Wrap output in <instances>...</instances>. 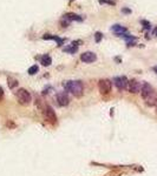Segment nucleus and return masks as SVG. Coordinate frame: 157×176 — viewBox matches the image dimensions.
<instances>
[{
  "label": "nucleus",
  "mask_w": 157,
  "mask_h": 176,
  "mask_svg": "<svg viewBox=\"0 0 157 176\" xmlns=\"http://www.w3.org/2000/svg\"><path fill=\"white\" fill-rule=\"evenodd\" d=\"M141 95L142 99L144 100L145 105L148 107H154L157 103V92L156 89L148 82H144L142 85V89H141Z\"/></svg>",
  "instance_id": "1"
},
{
  "label": "nucleus",
  "mask_w": 157,
  "mask_h": 176,
  "mask_svg": "<svg viewBox=\"0 0 157 176\" xmlns=\"http://www.w3.org/2000/svg\"><path fill=\"white\" fill-rule=\"evenodd\" d=\"M64 88L66 92H70L74 97H82L84 94V85L79 80L64 82Z\"/></svg>",
  "instance_id": "2"
},
{
  "label": "nucleus",
  "mask_w": 157,
  "mask_h": 176,
  "mask_svg": "<svg viewBox=\"0 0 157 176\" xmlns=\"http://www.w3.org/2000/svg\"><path fill=\"white\" fill-rule=\"evenodd\" d=\"M15 96H17V100L18 102L21 105V106H27L31 103L32 101V95L27 89L25 88H19L17 92H15Z\"/></svg>",
  "instance_id": "3"
},
{
  "label": "nucleus",
  "mask_w": 157,
  "mask_h": 176,
  "mask_svg": "<svg viewBox=\"0 0 157 176\" xmlns=\"http://www.w3.org/2000/svg\"><path fill=\"white\" fill-rule=\"evenodd\" d=\"M98 89L102 95H108L112 89V81L109 79H100L98 81Z\"/></svg>",
  "instance_id": "4"
},
{
  "label": "nucleus",
  "mask_w": 157,
  "mask_h": 176,
  "mask_svg": "<svg viewBox=\"0 0 157 176\" xmlns=\"http://www.w3.org/2000/svg\"><path fill=\"white\" fill-rule=\"evenodd\" d=\"M44 116L46 119V121L50 122L51 124H56L57 123V114L55 112V109L52 108L51 106L46 105L44 108Z\"/></svg>",
  "instance_id": "5"
},
{
  "label": "nucleus",
  "mask_w": 157,
  "mask_h": 176,
  "mask_svg": "<svg viewBox=\"0 0 157 176\" xmlns=\"http://www.w3.org/2000/svg\"><path fill=\"white\" fill-rule=\"evenodd\" d=\"M127 89L131 94H138V93H141L142 85H141V82L138 81L137 79H131V80H129L128 88Z\"/></svg>",
  "instance_id": "6"
},
{
  "label": "nucleus",
  "mask_w": 157,
  "mask_h": 176,
  "mask_svg": "<svg viewBox=\"0 0 157 176\" xmlns=\"http://www.w3.org/2000/svg\"><path fill=\"white\" fill-rule=\"evenodd\" d=\"M112 82H114V85L116 86V88H117L118 91H121V92L128 88L129 80L125 76H116V78H114Z\"/></svg>",
  "instance_id": "7"
},
{
  "label": "nucleus",
  "mask_w": 157,
  "mask_h": 176,
  "mask_svg": "<svg viewBox=\"0 0 157 176\" xmlns=\"http://www.w3.org/2000/svg\"><path fill=\"white\" fill-rule=\"evenodd\" d=\"M57 102L60 107H66L70 105V97L66 92H58L57 93Z\"/></svg>",
  "instance_id": "8"
},
{
  "label": "nucleus",
  "mask_w": 157,
  "mask_h": 176,
  "mask_svg": "<svg viewBox=\"0 0 157 176\" xmlns=\"http://www.w3.org/2000/svg\"><path fill=\"white\" fill-rule=\"evenodd\" d=\"M80 60L85 64H92L97 60V55L93 52H84L80 54Z\"/></svg>",
  "instance_id": "9"
},
{
  "label": "nucleus",
  "mask_w": 157,
  "mask_h": 176,
  "mask_svg": "<svg viewBox=\"0 0 157 176\" xmlns=\"http://www.w3.org/2000/svg\"><path fill=\"white\" fill-rule=\"evenodd\" d=\"M111 29L114 31L115 33L118 35V37H122L123 34H125V33H128V29L125 27H123V26H121V25H114Z\"/></svg>",
  "instance_id": "10"
},
{
  "label": "nucleus",
  "mask_w": 157,
  "mask_h": 176,
  "mask_svg": "<svg viewBox=\"0 0 157 176\" xmlns=\"http://www.w3.org/2000/svg\"><path fill=\"white\" fill-rule=\"evenodd\" d=\"M63 18L66 19V20H69V21H73V20H76V21H82V20H83V18H80V15H78V14H76V13H72V12H69V13L64 14Z\"/></svg>",
  "instance_id": "11"
},
{
  "label": "nucleus",
  "mask_w": 157,
  "mask_h": 176,
  "mask_svg": "<svg viewBox=\"0 0 157 176\" xmlns=\"http://www.w3.org/2000/svg\"><path fill=\"white\" fill-rule=\"evenodd\" d=\"M40 64L45 66V67H47V66H50L51 64H52V59H51V56L49 54H45L43 55L42 58H40Z\"/></svg>",
  "instance_id": "12"
},
{
  "label": "nucleus",
  "mask_w": 157,
  "mask_h": 176,
  "mask_svg": "<svg viewBox=\"0 0 157 176\" xmlns=\"http://www.w3.org/2000/svg\"><path fill=\"white\" fill-rule=\"evenodd\" d=\"M18 80L17 79H14V78H11V76H8L7 78V85H8V88L10 89H14L15 87L18 86Z\"/></svg>",
  "instance_id": "13"
},
{
  "label": "nucleus",
  "mask_w": 157,
  "mask_h": 176,
  "mask_svg": "<svg viewBox=\"0 0 157 176\" xmlns=\"http://www.w3.org/2000/svg\"><path fill=\"white\" fill-rule=\"evenodd\" d=\"M39 72V67L37 66V65H33V66H31V67L27 69V73H29L30 75H34V74H37Z\"/></svg>",
  "instance_id": "14"
},
{
  "label": "nucleus",
  "mask_w": 157,
  "mask_h": 176,
  "mask_svg": "<svg viewBox=\"0 0 157 176\" xmlns=\"http://www.w3.org/2000/svg\"><path fill=\"white\" fill-rule=\"evenodd\" d=\"M102 39H103V34H102L100 32H96V33H95V41H96V42H100Z\"/></svg>",
  "instance_id": "15"
},
{
  "label": "nucleus",
  "mask_w": 157,
  "mask_h": 176,
  "mask_svg": "<svg viewBox=\"0 0 157 176\" xmlns=\"http://www.w3.org/2000/svg\"><path fill=\"white\" fill-rule=\"evenodd\" d=\"M141 24L143 25V28H144V29H150V28H151V24H150L149 21H146V20H142Z\"/></svg>",
  "instance_id": "16"
},
{
  "label": "nucleus",
  "mask_w": 157,
  "mask_h": 176,
  "mask_svg": "<svg viewBox=\"0 0 157 176\" xmlns=\"http://www.w3.org/2000/svg\"><path fill=\"white\" fill-rule=\"evenodd\" d=\"M77 47L76 46H72V47H69V48H64V52H68V53H74L77 52Z\"/></svg>",
  "instance_id": "17"
},
{
  "label": "nucleus",
  "mask_w": 157,
  "mask_h": 176,
  "mask_svg": "<svg viewBox=\"0 0 157 176\" xmlns=\"http://www.w3.org/2000/svg\"><path fill=\"white\" fill-rule=\"evenodd\" d=\"M4 99V89H2V87L0 86V101Z\"/></svg>",
  "instance_id": "18"
},
{
  "label": "nucleus",
  "mask_w": 157,
  "mask_h": 176,
  "mask_svg": "<svg viewBox=\"0 0 157 176\" xmlns=\"http://www.w3.org/2000/svg\"><path fill=\"white\" fill-rule=\"evenodd\" d=\"M122 12H123V13H131V10H129V8H123Z\"/></svg>",
  "instance_id": "19"
},
{
  "label": "nucleus",
  "mask_w": 157,
  "mask_h": 176,
  "mask_svg": "<svg viewBox=\"0 0 157 176\" xmlns=\"http://www.w3.org/2000/svg\"><path fill=\"white\" fill-rule=\"evenodd\" d=\"M154 34H155V35L157 37V27L155 28V29H154Z\"/></svg>",
  "instance_id": "20"
},
{
  "label": "nucleus",
  "mask_w": 157,
  "mask_h": 176,
  "mask_svg": "<svg viewBox=\"0 0 157 176\" xmlns=\"http://www.w3.org/2000/svg\"><path fill=\"white\" fill-rule=\"evenodd\" d=\"M154 70H155V72L157 73V67H154Z\"/></svg>",
  "instance_id": "21"
},
{
  "label": "nucleus",
  "mask_w": 157,
  "mask_h": 176,
  "mask_svg": "<svg viewBox=\"0 0 157 176\" xmlns=\"http://www.w3.org/2000/svg\"><path fill=\"white\" fill-rule=\"evenodd\" d=\"M156 109H157V103H156Z\"/></svg>",
  "instance_id": "22"
}]
</instances>
